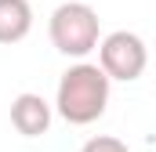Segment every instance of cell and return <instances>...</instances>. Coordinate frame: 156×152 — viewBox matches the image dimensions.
Returning a JSON list of instances; mask_svg holds the SVG:
<instances>
[{"label": "cell", "mask_w": 156, "mask_h": 152, "mask_svg": "<svg viewBox=\"0 0 156 152\" xmlns=\"http://www.w3.org/2000/svg\"><path fill=\"white\" fill-rule=\"evenodd\" d=\"M109 73L94 62H76L69 65L58 80V94H55V109L66 123L87 127L109 105Z\"/></svg>", "instance_id": "6da1fadb"}, {"label": "cell", "mask_w": 156, "mask_h": 152, "mask_svg": "<svg viewBox=\"0 0 156 152\" xmlns=\"http://www.w3.org/2000/svg\"><path fill=\"white\" fill-rule=\"evenodd\" d=\"M47 33L58 54L66 58H87L102 40V26H98V11L83 0H69V4H58L51 22H47Z\"/></svg>", "instance_id": "7a4b0ae2"}, {"label": "cell", "mask_w": 156, "mask_h": 152, "mask_svg": "<svg viewBox=\"0 0 156 152\" xmlns=\"http://www.w3.org/2000/svg\"><path fill=\"white\" fill-rule=\"evenodd\" d=\"M98 65L109 73V80L120 83H131L145 73L149 65V51H145V40L131 29H116L98 43Z\"/></svg>", "instance_id": "3957f363"}, {"label": "cell", "mask_w": 156, "mask_h": 152, "mask_svg": "<svg viewBox=\"0 0 156 152\" xmlns=\"http://www.w3.org/2000/svg\"><path fill=\"white\" fill-rule=\"evenodd\" d=\"M51 116H55V109H51L40 94H33V91L18 94V98L11 102V127H15L22 138H40V134H47Z\"/></svg>", "instance_id": "277c9868"}, {"label": "cell", "mask_w": 156, "mask_h": 152, "mask_svg": "<svg viewBox=\"0 0 156 152\" xmlns=\"http://www.w3.org/2000/svg\"><path fill=\"white\" fill-rule=\"evenodd\" d=\"M33 29L29 0H0V43H18Z\"/></svg>", "instance_id": "5b68a950"}, {"label": "cell", "mask_w": 156, "mask_h": 152, "mask_svg": "<svg viewBox=\"0 0 156 152\" xmlns=\"http://www.w3.org/2000/svg\"><path fill=\"white\" fill-rule=\"evenodd\" d=\"M80 152H127V145L120 138H113V134H98V138H91Z\"/></svg>", "instance_id": "8992f818"}]
</instances>
